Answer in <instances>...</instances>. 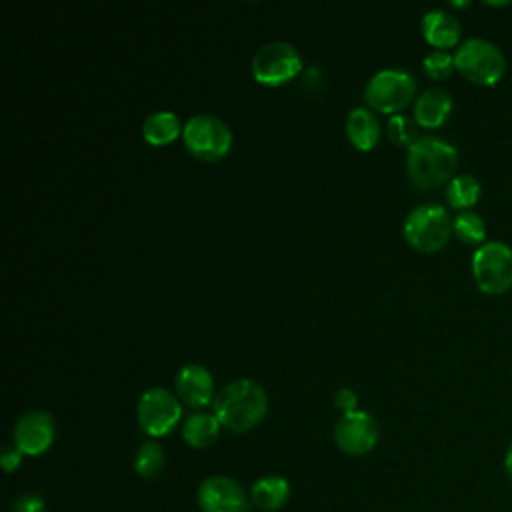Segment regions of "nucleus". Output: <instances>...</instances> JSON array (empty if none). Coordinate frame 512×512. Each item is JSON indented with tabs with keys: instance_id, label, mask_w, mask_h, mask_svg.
I'll return each instance as SVG.
<instances>
[{
	"instance_id": "nucleus-1",
	"label": "nucleus",
	"mask_w": 512,
	"mask_h": 512,
	"mask_svg": "<svg viewBox=\"0 0 512 512\" xmlns=\"http://www.w3.org/2000/svg\"><path fill=\"white\" fill-rule=\"evenodd\" d=\"M214 416L232 432H248L262 422L268 410V394L252 378L228 382L214 398Z\"/></svg>"
},
{
	"instance_id": "nucleus-2",
	"label": "nucleus",
	"mask_w": 512,
	"mask_h": 512,
	"mask_svg": "<svg viewBox=\"0 0 512 512\" xmlns=\"http://www.w3.org/2000/svg\"><path fill=\"white\" fill-rule=\"evenodd\" d=\"M458 168V150L440 136H420L406 152L408 180L420 190L450 182Z\"/></svg>"
},
{
	"instance_id": "nucleus-3",
	"label": "nucleus",
	"mask_w": 512,
	"mask_h": 512,
	"mask_svg": "<svg viewBox=\"0 0 512 512\" xmlns=\"http://www.w3.org/2000/svg\"><path fill=\"white\" fill-rule=\"evenodd\" d=\"M456 70L478 86H496L506 72L502 50L488 38H466L454 52Z\"/></svg>"
},
{
	"instance_id": "nucleus-4",
	"label": "nucleus",
	"mask_w": 512,
	"mask_h": 512,
	"mask_svg": "<svg viewBox=\"0 0 512 512\" xmlns=\"http://www.w3.org/2000/svg\"><path fill=\"white\" fill-rule=\"evenodd\" d=\"M406 242L418 252H436L452 234V218L442 204L426 202L412 208L402 226Z\"/></svg>"
},
{
	"instance_id": "nucleus-5",
	"label": "nucleus",
	"mask_w": 512,
	"mask_h": 512,
	"mask_svg": "<svg viewBox=\"0 0 512 512\" xmlns=\"http://www.w3.org/2000/svg\"><path fill=\"white\" fill-rule=\"evenodd\" d=\"M472 278L484 294H506L512 288V248L500 240H486L472 254Z\"/></svg>"
},
{
	"instance_id": "nucleus-6",
	"label": "nucleus",
	"mask_w": 512,
	"mask_h": 512,
	"mask_svg": "<svg viewBox=\"0 0 512 512\" xmlns=\"http://www.w3.org/2000/svg\"><path fill=\"white\" fill-rule=\"evenodd\" d=\"M186 148L200 160L214 162L222 158L232 146V132L228 124L214 114H194L182 128Z\"/></svg>"
},
{
	"instance_id": "nucleus-7",
	"label": "nucleus",
	"mask_w": 512,
	"mask_h": 512,
	"mask_svg": "<svg viewBox=\"0 0 512 512\" xmlns=\"http://www.w3.org/2000/svg\"><path fill=\"white\" fill-rule=\"evenodd\" d=\"M416 94V78L404 68H382L368 80L364 100L380 112L402 110Z\"/></svg>"
},
{
	"instance_id": "nucleus-8",
	"label": "nucleus",
	"mask_w": 512,
	"mask_h": 512,
	"mask_svg": "<svg viewBox=\"0 0 512 512\" xmlns=\"http://www.w3.org/2000/svg\"><path fill=\"white\" fill-rule=\"evenodd\" d=\"M250 70L256 82L278 86L292 80L302 70V58L290 42L274 40L256 50Z\"/></svg>"
},
{
	"instance_id": "nucleus-9",
	"label": "nucleus",
	"mask_w": 512,
	"mask_h": 512,
	"mask_svg": "<svg viewBox=\"0 0 512 512\" xmlns=\"http://www.w3.org/2000/svg\"><path fill=\"white\" fill-rule=\"evenodd\" d=\"M180 416V400L168 388L152 386L138 398L136 418L140 428L150 436H166L178 424Z\"/></svg>"
},
{
	"instance_id": "nucleus-10",
	"label": "nucleus",
	"mask_w": 512,
	"mask_h": 512,
	"mask_svg": "<svg viewBox=\"0 0 512 512\" xmlns=\"http://www.w3.org/2000/svg\"><path fill=\"white\" fill-rule=\"evenodd\" d=\"M378 434V422L366 410L346 412L336 420L334 426L336 446L350 456H360L372 450L378 442Z\"/></svg>"
},
{
	"instance_id": "nucleus-11",
	"label": "nucleus",
	"mask_w": 512,
	"mask_h": 512,
	"mask_svg": "<svg viewBox=\"0 0 512 512\" xmlns=\"http://www.w3.org/2000/svg\"><path fill=\"white\" fill-rule=\"evenodd\" d=\"M198 504L202 512H246L252 502L238 480L210 476L198 486Z\"/></svg>"
},
{
	"instance_id": "nucleus-12",
	"label": "nucleus",
	"mask_w": 512,
	"mask_h": 512,
	"mask_svg": "<svg viewBox=\"0 0 512 512\" xmlns=\"http://www.w3.org/2000/svg\"><path fill=\"white\" fill-rule=\"evenodd\" d=\"M56 436L54 418L46 410L24 412L14 426V446L28 456L46 452Z\"/></svg>"
},
{
	"instance_id": "nucleus-13",
	"label": "nucleus",
	"mask_w": 512,
	"mask_h": 512,
	"mask_svg": "<svg viewBox=\"0 0 512 512\" xmlns=\"http://www.w3.org/2000/svg\"><path fill=\"white\" fill-rule=\"evenodd\" d=\"M174 384H176L178 398L192 408H202L208 402H214L212 400L214 378H212L210 370L202 364H196V362L184 364L176 372Z\"/></svg>"
},
{
	"instance_id": "nucleus-14",
	"label": "nucleus",
	"mask_w": 512,
	"mask_h": 512,
	"mask_svg": "<svg viewBox=\"0 0 512 512\" xmlns=\"http://www.w3.org/2000/svg\"><path fill=\"white\" fill-rule=\"evenodd\" d=\"M422 36L428 44H432L436 50L452 48L460 42V22L458 18L446 10V8H432L422 16L420 22Z\"/></svg>"
},
{
	"instance_id": "nucleus-15",
	"label": "nucleus",
	"mask_w": 512,
	"mask_h": 512,
	"mask_svg": "<svg viewBox=\"0 0 512 512\" xmlns=\"http://www.w3.org/2000/svg\"><path fill=\"white\" fill-rule=\"evenodd\" d=\"M452 106H454V102H452L450 92H446L440 86L426 88L424 92H420L416 96L414 120L422 128H438L448 120Z\"/></svg>"
},
{
	"instance_id": "nucleus-16",
	"label": "nucleus",
	"mask_w": 512,
	"mask_h": 512,
	"mask_svg": "<svg viewBox=\"0 0 512 512\" xmlns=\"http://www.w3.org/2000/svg\"><path fill=\"white\" fill-rule=\"evenodd\" d=\"M346 134L358 150H372L382 134V126L374 112L364 106H356L346 116Z\"/></svg>"
},
{
	"instance_id": "nucleus-17",
	"label": "nucleus",
	"mask_w": 512,
	"mask_h": 512,
	"mask_svg": "<svg viewBox=\"0 0 512 512\" xmlns=\"http://www.w3.org/2000/svg\"><path fill=\"white\" fill-rule=\"evenodd\" d=\"M288 496H290L288 480H284L282 476H276V474L262 476L260 480L254 482V486L250 490V502L264 512H274V510L282 508L286 504Z\"/></svg>"
},
{
	"instance_id": "nucleus-18",
	"label": "nucleus",
	"mask_w": 512,
	"mask_h": 512,
	"mask_svg": "<svg viewBox=\"0 0 512 512\" xmlns=\"http://www.w3.org/2000/svg\"><path fill=\"white\" fill-rule=\"evenodd\" d=\"M182 122L180 118L170 112V110H156L152 114H148L142 122V136L154 144V146H162L168 144L172 140L178 138V134H182Z\"/></svg>"
},
{
	"instance_id": "nucleus-19",
	"label": "nucleus",
	"mask_w": 512,
	"mask_h": 512,
	"mask_svg": "<svg viewBox=\"0 0 512 512\" xmlns=\"http://www.w3.org/2000/svg\"><path fill=\"white\" fill-rule=\"evenodd\" d=\"M220 420L208 412H194L184 420L182 426V436L186 440V444L194 446V448H206L210 446L218 434H220Z\"/></svg>"
},
{
	"instance_id": "nucleus-20",
	"label": "nucleus",
	"mask_w": 512,
	"mask_h": 512,
	"mask_svg": "<svg viewBox=\"0 0 512 512\" xmlns=\"http://www.w3.org/2000/svg\"><path fill=\"white\" fill-rule=\"evenodd\" d=\"M482 196V186L478 178L472 174H456L448 186H446V200L450 208L460 210H472V206L480 200Z\"/></svg>"
},
{
	"instance_id": "nucleus-21",
	"label": "nucleus",
	"mask_w": 512,
	"mask_h": 512,
	"mask_svg": "<svg viewBox=\"0 0 512 512\" xmlns=\"http://www.w3.org/2000/svg\"><path fill=\"white\" fill-rule=\"evenodd\" d=\"M452 234L464 244L478 248L486 242V222L476 210H460L452 218Z\"/></svg>"
},
{
	"instance_id": "nucleus-22",
	"label": "nucleus",
	"mask_w": 512,
	"mask_h": 512,
	"mask_svg": "<svg viewBox=\"0 0 512 512\" xmlns=\"http://www.w3.org/2000/svg\"><path fill=\"white\" fill-rule=\"evenodd\" d=\"M164 466V450L158 442L146 440L144 444L138 446L136 456H134V470L140 478L150 480L154 478Z\"/></svg>"
},
{
	"instance_id": "nucleus-23",
	"label": "nucleus",
	"mask_w": 512,
	"mask_h": 512,
	"mask_svg": "<svg viewBox=\"0 0 512 512\" xmlns=\"http://www.w3.org/2000/svg\"><path fill=\"white\" fill-rule=\"evenodd\" d=\"M388 138L398 146H412L418 136V122L406 114H392L386 124Z\"/></svg>"
},
{
	"instance_id": "nucleus-24",
	"label": "nucleus",
	"mask_w": 512,
	"mask_h": 512,
	"mask_svg": "<svg viewBox=\"0 0 512 512\" xmlns=\"http://www.w3.org/2000/svg\"><path fill=\"white\" fill-rule=\"evenodd\" d=\"M422 68L432 80H444L456 70L454 54H450L448 50H432L424 56Z\"/></svg>"
},
{
	"instance_id": "nucleus-25",
	"label": "nucleus",
	"mask_w": 512,
	"mask_h": 512,
	"mask_svg": "<svg viewBox=\"0 0 512 512\" xmlns=\"http://www.w3.org/2000/svg\"><path fill=\"white\" fill-rule=\"evenodd\" d=\"M10 512H46L44 500L36 494H22L10 506Z\"/></svg>"
},
{
	"instance_id": "nucleus-26",
	"label": "nucleus",
	"mask_w": 512,
	"mask_h": 512,
	"mask_svg": "<svg viewBox=\"0 0 512 512\" xmlns=\"http://www.w3.org/2000/svg\"><path fill=\"white\" fill-rule=\"evenodd\" d=\"M334 406L342 412V414H346V412H352V410H358L356 406H358V396H356V392L352 390V388H340V390H336V394H334Z\"/></svg>"
},
{
	"instance_id": "nucleus-27",
	"label": "nucleus",
	"mask_w": 512,
	"mask_h": 512,
	"mask_svg": "<svg viewBox=\"0 0 512 512\" xmlns=\"http://www.w3.org/2000/svg\"><path fill=\"white\" fill-rule=\"evenodd\" d=\"M22 462V452L16 446H4L2 454H0V464L4 468V472H12L20 466Z\"/></svg>"
},
{
	"instance_id": "nucleus-28",
	"label": "nucleus",
	"mask_w": 512,
	"mask_h": 512,
	"mask_svg": "<svg viewBox=\"0 0 512 512\" xmlns=\"http://www.w3.org/2000/svg\"><path fill=\"white\" fill-rule=\"evenodd\" d=\"M504 470H506V476L512 480V442L508 444V450L504 456Z\"/></svg>"
},
{
	"instance_id": "nucleus-29",
	"label": "nucleus",
	"mask_w": 512,
	"mask_h": 512,
	"mask_svg": "<svg viewBox=\"0 0 512 512\" xmlns=\"http://www.w3.org/2000/svg\"><path fill=\"white\" fill-rule=\"evenodd\" d=\"M484 4H486V6H496V8H500V6H508L510 2H506V0H504V2H490V0H486Z\"/></svg>"
},
{
	"instance_id": "nucleus-30",
	"label": "nucleus",
	"mask_w": 512,
	"mask_h": 512,
	"mask_svg": "<svg viewBox=\"0 0 512 512\" xmlns=\"http://www.w3.org/2000/svg\"><path fill=\"white\" fill-rule=\"evenodd\" d=\"M470 2H450L452 8H466Z\"/></svg>"
}]
</instances>
